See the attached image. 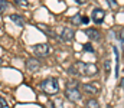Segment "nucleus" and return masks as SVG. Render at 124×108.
<instances>
[{
    "label": "nucleus",
    "instance_id": "f257e3e1",
    "mask_svg": "<svg viewBox=\"0 0 124 108\" xmlns=\"http://www.w3.org/2000/svg\"><path fill=\"white\" fill-rule=\"evenodd\" d=\"M40 89L46 95H56L59 92V82H58L56 78L49 76V78H46L40 82Z\"/></svg>",
    "mask_w": 124,
    "mask_h": 108
},
{
    "label": "nucleus",
    "instance_id": "f03ea898",
    "mask_svg": "<svg viewBox=\"0 0 124 108\" xmlns=\"http://www.w3.org/2000/svg\"><path fill=\"white\" fill-rule=\"evenodd\" d=\"M75 71V75H85V76H93L98 72V68L94 65V64H82V62H78L75 64L72 68H71V72Z\"/></svg>",
    "mask_w": 124,
    "mask_h": 108
},
{
    "label": "nucleus",
    "instance_id": "7ed1b4c3",
    "mask_svg": "<svg viewBox=\"0 0 124 108\" xmlns=\"http://www.w3.org/2000/svg\"><path fill=\"white\" fill-rule=\"evenodd\" d=\"M65 97L69 100V101H79L81 98H82V94H81V91H79V88H77V86H72L71 84L66 86V89H65Z\"/></svg>",
    "mask_w": 124,
    "mask_h": 108
},
{
    "label": "nucleus",
    "instance_id": "20e7f679",
    "mask_svg": "<svg viewBox=\"0 0 124 108\" xmlns=\"http://www.w3.org/2000/svg\"><path fill=\"white\" fill-rule=\"evenodd\" d=\"M33 53L38 55V56H48L51 53V46L48 43H38L33 46Z\"/></svg>",
    "mask_w": 124,
    "mask_h": 108
},
{
    "label": "nucleus",
    "instance_id": "39448f33",
    "mask_svg": "<svg viewBox=\"0 0 124 108\" xmlns=\"http://www.w3.org/2000/svg\"><path fill=\"white\" fill-rule=\"evenodd\" d=\"M104 17H105V12H104L102 9H100V7L94 9L93 13H91V19H93L94 23H97V25L102 23V22H104Z\"/></svg>",
    "mask_w": 124,
    "mask_h": 108
},
{
    "label": "nucleus",
    "instance_id": "423d86ee",
    "mask_svg": "<svg viewBox=\"0 0 124 108\" xmlns=\"http://www.w3.org/2000/svg\"><path fill=\"white\" fill-rule=\"evenodd\" d=\"M82 88H84L85 94H88V95H97L100 92V85L98 84H84Z\"/></svg>",
    "mask_w": 124,
    "mask_h": 108
},
{
    "label": "nucleus",
    "instance_id": "0eeeda50",
    "mask_svg": "<svg viewBox=\"0 0 124 108\" xmlns=\"http://www.w3.org/2000/svg\"><path fill=\"white\" fill-rule=\"evenodd\" d=\"M39 68H40V62L38 59L31 58V59L26 61V69L29 72H36V71H39Z\"/></svg>",
    "mask_w": 124,
    "mask_h": 108
},
{
    "label": "nucleus",
    "instance_id": "6e6552de",
    "mask_svg": "<svg viewBox=\"0 0 124 108\" xmlns=\"http://www.w3.org/2000/svg\"><path fill=\"white\" fill-rule=\"evenodd\" d=\"M74 36H75V32L69 28H65V29L61 30V39L63 42H71L74 39Z\"/></svg>",
    "mask_w": 124,
    "mask_h": 108
},
{
    "label": "nucleus",
    "instance_id": "1a4fd4ad",
    "mask_svg": "<svg viewBox=\"0 0 124 108\" xmlns=\"http://www.w3.org/2000/svg\"><path fill=\"white\" fill-rule=\"evenodd\" d=\"M85 35L88 36V39H91L93 42H97V40H100V37H101V33H100V30H97V29H87L85 30Z\"/></svg>",
    "mask_w": 124,
    "mask_h": 108
},
{
    "label": "nucleus",
    "instance_id": "9d476101",
    "mask_svg": "<svg viewBox=\"0 0 124 108\" xmlns=\"http://www.w3.org/2000/svg\"><path fill=\"white\" fill-rule=\"evenodd\" d=\"M9 19H10V20H12L15 25H17V26H20V28L25 25V20H23V17H22V16H19V14H16V13L10 14V16H9Z\"/></svg>",
    "mask_w": 124,
    "mask_h": 108
},
{
    "label": "nucleus",
    "instance_id": "9b49d317",
    "mask_svg": "<svg viewBox=\"0 0 124 108\" xmlns=\"http://www.w3.org/2000/svg\"><path fill=\"white\" fill-rule=\"evenodd\" d=\"M16 6L22 7V9H28L29 7V0H13Z\"/></svg>",
    "mask_w": 124,
    "mask_h": 108
},
{
    "label": "nucleus",
    "instance_id": "f8f14e48",
    "mask_svg": "<svg viewBox=\"0 0 124 108\" xmlns=\"http://www.w3.org/2000/svg\"><path fill=\"white\" fill-rule=\"evenodd\" d=\"M87 108H100V102L97 100H88L87 101Z\"/></svg>",
    "mask_w": 124,
    "mask_h": 108
},
{
    "label": "nucleus",
    "instance_id": "ddd939ff",
    "mask_svg": "<svg viewBox=\"0 0 124 108\" xmlns=\"http://www.w3.org/2000/svg\"><path fill=\"white\" fill-rule=\"evenodd\" d=\"M7 7H9L7 0H0V13H4L7 10Z\"/></svg>",
    "mask_w": 124,
    "mask_h": 108
},
{
    "label": "nucleus",
    "instance_id": "4468645a",
    "mask_svg": "<svg viewBox=\"0 0 124 108\" xmlns=\"http://www.w3.org/2000/svg\"><path fill=\"white\" fill-rule=\"evenodd\" d=\"M38 28H39V29H42V30H43L48 36H55V33H54V32H49L51 29H49V28H46L45 25H38Z\"/></svg>",
    "mask_w": 124,
    "mask_h": 108
},
{
    "label": "nucleus",
    "instance_id": "2eb2a0df",
    "mask_svg": "<svg viewBox=\"0 0 124 108\" xmlns=\"http://www.w3.org/2000/svg\"><path fill=\"white\" fill-rule=\"evenodd\" d=\"M81 19H82V17H81L79 14H77V16H74V17L71 19V22H72V25H81V23H82Z\"/></svg>",
    "mask_w": 124,
    "mask_h": 108
},
{
    "label": "nucleus",
    "instance_id": "dca6fc26",
    "mask_svg": "<svg viewBox=\"0 0 124 108\" xmlns=\"http://www.w3.org/2000/svg\"><path fill=\"white\" fill-rule=\"evenodd\" d=\"M117 36H118L120 42H121V43H124V28L118 29V32H117Z\"/></svg>",
    "mask_w": 124,
    "mask_h": 108
},
{
    "label": "nucleus",
    "instance_id": "f3484780",
    "mask_svg": "<svg viewBox=\"0 0 124 108\" xmlns=\"http://www.w3.org/2000/svg\"><path fill=\"white\" fill-rule=\"evenodd\" d=\"M0 108H9V104H7L6 100L1 98V97H0Z\"/></svg>",
    "mask_w": 124,
    "mask_h": 108
},
{
    "label": "nucleus",
    "instance_id": "a211bd4d",
    "mask_svg": "<svg viewBox=\"0 0 124 108\" xmlns=\"http://www.w3.org/2000/svg\"><path fill=\"white\" fill-rule=\"evenodd\" d=\"M108 3H110V6H113V9H117V3H116V0H107Z\"/></svg>",
    "mask_w": 124,
    "mask_h": 108
},
{
    "label": "nucleus",
    "instance_id": "6ab92c4d",
    "mask_svg": "<svg viewBox=\"0 0 124 108\" xmlns=\"http://www.w3.org/2000/svg\"><path fill=\"white\" fill-rule=\"evenodd\" d=\"M110 65H111L110 61H105V72H107V73H110Z\"/></svg>",
    "mask_w": 124,
    "mask_h": 108
},
{
    "label": "nucleus",
    "instance_id": "aec40b11",
    "mask_svg": "<svg viewBox=\"0 0 124 108\" xmlns=\"http://www.w3.org/2000/svg\"><path fill=\"white\" fill-rule=\"evenodd\" d=\"M84 49H85V50H90V52H94V49H93V46H91V45H85V46H84Z\"/></svg>",
    "mask_w": 124,
    "mask_h": 108
},
{
    "label": "nucleus",
    "instance_id": "412c9836",
    "mask_svg": "<svg viewBox=\"0 0 124 108\" xmlns=\"http://www.w3.org/2000/svg\"><path fill=\"white\" fill-rule=\"evenodd\" d=\"M45 108H55V105H54V102H52V101H49V102L45 105Z\"/></svg>",
    "mask_w": 124,
    "mask_h": 108
},
{
    "label": "nucleus",
    "instance_id": "4be33fe9",
    "mask_svg": "<svg viewBox=\"0 0 124 108\" xmlns=\"http://www.w3.org/2000/svg\"><path fill=\"white\" fill-rule=\"evenodd\" d=\"M81 22H82V23H88V22H90V19H88L87 16H84V17L81 19Z\"/></svg>",
    "mask_w": 124,
    "mask_h": 108
},
{
    "label": "nucleus",
    "instance_id": "5701e85b",
    "mask_svg": "<svg viewBox=\"0 0 124 108\" xmlns=\"http://www.w3.org/2000/svg\"><path fill=\"white\" fill-rule=\"evenodd\" d=\"M75 1H77L78 4H85V3H87V0H75Z\"/></svg>",
    "mask_w": 124,
    "mask_h": 108
},
{
    "label": "nucleus",
    "instance_id": "b1692460",
    "mask_svg": "<svg viewBox=\"0 0 124 108\" xmlns=\"http://www.w3.org/2000/svg\"><path fill=\"white\" fill-rule=\"evenodd\" d=\"M120 86H121V88H123V89H124V78H123V81L120 82Z\"/></svg>",
    "mask_w": 124,
    "mask_h": 108
},
{
    "label": "nucleus",
    "instance_id": "393cba45",
    "mask_svg": "<svg viewBox=\"0 0 124 108\" xmlns=\"http://www.w3.org/2000/svg\"><path fill=\"white\" fill-rule=\"evenodd\" d=\"M107 108H111V107H110V105H108V107H107Z\"/></svg>",
    "mask_w": 124,
    "mask_h": 108
},
{
    "label": "nucleus",
    "instance_id": "a878e982",
    "mask_svg": "<svg viewBox=\"0 0 124 108\" xmlns=\"http://www.w3.org/2000/svg\"><path fill=\"white\" fill-rule=\"evenodd\" d=\"M0 64H1V59H0Z\"/></svg>",
    "mask_w": 124,
    "mask_h": 108
}]
</instances>
